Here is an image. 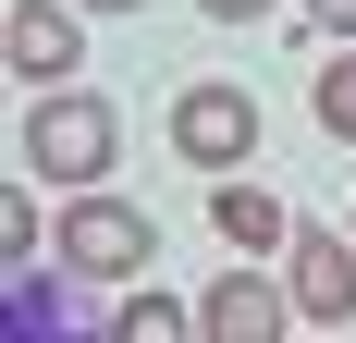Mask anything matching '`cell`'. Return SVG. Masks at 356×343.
I'll return each mask as SVG.
<instances>
[{
  "label": "cell",
  "instance_id": "6",
  "mask_svg": "<svg viewBox=\"0 0 356 343\" xmlns=\"http://www.w3.org/2000/svg\"><path fill=\"white\" fill-rule=\"evenodd\" d=\"M283 319H295V294L258 282V270H221L197 294V343H283Z\"/></svg>",
  "mask_w": 356,
  "mask_h": 343
},
{
  "label": "cell",
  "instance_id": "11",
  "mask_svg": "<svg viewBox=\"0 0 356 343\" xmlns=\"http://www.w3.org/2000/svg\"><path fill=\"white\" fill-rule=\"evenodd\" d=\"M197 12H221V25H246V12H270V0H197Z\"/></svg>",
  "mask_w": 356,
  "mask_h": 343
},
{
  "label": "cell",
  "instance_id": "9",
  "mask_svg": "<svg viewBox=\"0 0 356 343\" xmlns=\"http://www.w3.org/2000/svg\"><path fill=\"white\" fill-rule=\"evenodd\" d=\"M307 110H320L332 135H356V62H320V74H307Z\"/></svg>",
  "mask_w": 356,
  "mask_h": 343
},
{
  "label": "cell",
  "instance_id": "4",
  "mask_svg": "<svg viewBox=\"0 0 356 343\" xmlns=\"http://www.w3.org/2000/svg\"><path fill=\"white\" fill-rule=\"evenodd\" d=\"M283 294H295V319L344 331V319H356V245H344V233H307V221H295V245H283Z\"/></svg>",
  "mask_w": 356,
  "mask_h": 343
},
{
  "label": "cell",
  "instance_id": "8",
  "mask_svg": "<svg viewBox=\"0 0 356 343\" xmlns=\"http://www.w3.org/2000/svg\"><path fill=\"white\" fill-rule=\"evenodd\" d=\"M111 343H197V307H172V294L147 282V294H123V307H111Z\"/></svg>",
  "mask_w": 356,
  "mask_h": 343
},
{
  "label": "cell",
  "instance_id": "1",
  "mask_svg": "<svg viewBox=\"0 0 356 343\" xmlns=\"http://www.w3.org/2000/svg\"><path fill=\"white\" fill-rule=\"evenodd\" d=\"M49 258H62L74 282H136L147 258H160V221H147V208H123V196H74L62 233H49Z\"/></svg>",
  "mask_w": 356,
  "mask_h": 343
},
{
  "label": "cell",
  "instance_id": "2",
  "mask_svg": "<svg viewBox=\"0 0 356 343\" xmlns=\"http://www.w3.org/2000/svg\"><path fill=\"white\" fill-rule=\"evenodd\" d=\"M111 147H123V123H111V99H86V86H62V99L25 110V160L49 172V184H99Z\"/></svg>",
  "mask_w": 356,
  "mask_h": 343
},
{
  "label": "cell",
  "instance_id": "5",
  "mask_svg": "<svg viewBox=\"0 0 356 343\" xmlns=\"http://www.w3.org/2000/svg\"><path fill=\"white\" fill-rule=\"evenodd\" d=\"M0 49H13V74H25L37 99H62V86H74V62H86V37H74V0H13Z\"/></svg>",
  "mask_w": 356,
  "mask_h": 343
},
{
  "label": "cell",
  "instance_id": "3",
  "mask_svg": "<svg viewBox=\"0 0 356 343\" xmlns=\"http://www.w3.org/2000/svg\"><path fill=\"white\" fill-rule=\"evenodd\" d=\"M172 147L234 184V160H258V99H246V86H184V99H172Z\"/></svg>",
  "mask_w": 356,
  "mask_h": 343
},
{
  "label": "cell",
  "instance_id": "10",
  "mask_svg": "<svg viewBox=\"0 0 356 343\" xmlns=\"http://www.w3.org/2000/svg\"><path fill=\"white\" fill-rule=\"evenodd\" d=\"M307 25H320V37H356V0H307Z\"/></svg>",
  "mask_w": 356,
  "mask_h": 343
},
{
  "label": "cell",
  "instance_id": "7",
  "mask_svg": "<svg viewBox=\"0 0 356 343\" xmlns=\"http://www.w3.org/2000/svg\"><path fill=\"white\" fill-rule=\"evenodd\" d=\"M209 221H221V245H246V258H283L295 245V221H283L270 184H209Z\"/></svg>",
  "mask_w": 356,
  "mask_h": 343
},
{
  "label": "cell",
  "instance_id": "12",
  "mask_svg": "<svg viewBox=\"0 0 356 343\" xmlns=\"http://www.w3.org/2000/svg\"><path fill=\"white\" fill-rule=\"evenodd\" d=\"M74 12H136V0H74Z\"/></svg>",
  "mask_w": 356,
  "mask_h": 343
}]
</instances>
